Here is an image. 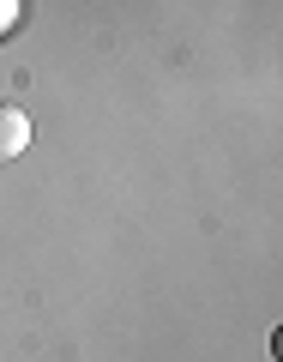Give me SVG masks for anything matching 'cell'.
<instances>
[{"mask_svg":"<svg viewBox=\"0 0 283 362\" xmlns=\"http://www.w3.org/2000/svg\"><path fill=\"white\" fill-rule=\"evenodd\" d=\"M30 151V121L18 109H0V163L6 157H25Z\"/></svg>","mask_w":283,"mask_h":362,"instance_id":"cell-1","label":"cell"},{"mask_svg":"<svg viewBox=\"0 0 283 362\" xmlns=\"http://www.w3.org/2000/svg\"><path fill=\"white\" fill-rule=\"evenodd\" d=\"M13 25H18V0H0V37H6Z\"/></svg>","mask_w":283,"mask_h":362,"instance_id":"cell-2","label":"cell"}]
</instances>
